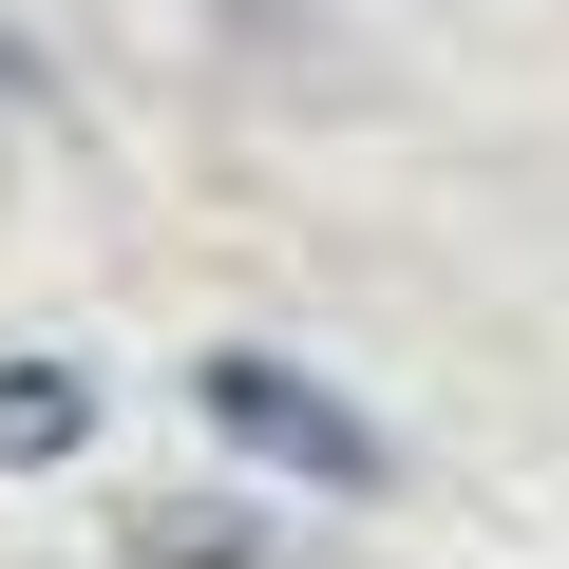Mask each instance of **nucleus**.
I'll list each match as a JSON object with an SVG mask.
<instances>
[{"label":"nucleus","mask_w":569,"mask_h":569,"mask_svg":"<svg viewBox=\"0 0 569 569\" xmlns=\"http://www.w3.org/2000/svg\"><path fill=\"white\" fill-rule=\"evenodd\" d=\"M190 418H209L247 475H284V493H399V437H380L342 380L266 361V342H209V361H190Z\"/></svg>","instance_id":"1"},{"label":"nucleus","mask_w":569,"mask_h":569,"mask_svg":"<svg viewBox=\"0 0 569 569\" xmlns=\"http://www.w3.org/2000/svg\"><path fill=\"white\" fill-rule=\"evenodd\" d=\"M58 114V58H39V20H0V133H39Z\"/></svg>","instance_id":"4"},{"label":"nucleus","mask_w":569,"mask_h":569,"mask_svg":"<svg viewBox=\"0 0 569 569\" xmlns=\"http://www.w3.org/2000/svg\"><path fill=\"white\" fill-rule=\"evenodd\" d=\"M114 569H266V493H114Z\"/></svg>","instance_id":"2"},{"label":"nucleus","mask_w":569,"mask_h":569,"mask_svg":"<svg viewBox=\"0 0 569 569\" xmlns=\"http://www.w3.org/2000/svg\"><path fill=\"white\" fill-rule=\"evenodd\" d=\"M77 456H96V361L0 342V475H77Z\"/></svg>","instance_id":"3"}]
</instances>
